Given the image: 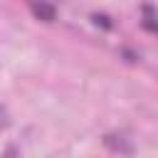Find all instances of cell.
<instances>
[{
    "label": "cell",
    "mask_w": 158,
    "mask_h": 158,
    "mask_svg": "<svg viewBox=\"0 0 158 158\" xmlns=\"http://www.w3.org/2000/svg\"><path fill=\"white\" fill-rule=\"evenodd\" d=\"M30 10H32L40 20H44V22H52V20H54V7L47 5V2H32Z\"/></svg>",
    "instance_id": "obj_1"
},
{
    "label": "cell",
    "mask_w": 158,
    "mask_h": 158,
    "mask_svg": "<svg viewBox=\"0 0 158 158\" xmlns=\"http://www.w3.org/2000/svg\"><path fill=\"white\" fill-rule=\"evenodd\" d=\"M94 22H96V25H99V22H101V25H104V27H111V22H109V20H106V17H104V15H94Z\"/></svg>",
    "instance_id": "obj_2"
},
{
    "label": "cell",
    "mask_w": 158,
    "mask_h": 158,
    "mask_svg": "<svg viewBox=\"0 0 158 158\" xmlns=\"http://www.w3.org/2000/svg\"><path fill=\"white\" fill-rule=\"evenodd\" d=\"M146 27L153 30V32H158V22H153V20H146Z\"/></svg>",
    "instance_id": "obj_3"
},
{
    "label": "cell",
    "mask_w": 158,
    "mask_h": 158,
    "mask_svg": "<svg viewBox=\"0 0 158 158\" xmlns=\"http://www.w3.org/2000/svg\"><path fill=\"white\" fill-rule=\"evenodd\" d=\"M5 158H15V148H7V153H5Z\"/></svg>",
    "instance_id": "obj_4"
},
{
    "label": "cell",
    "mask_w": 158,
    "mask_h": 158,
    "mask_svg": "<svg viewBox=\"0 0 158 158\" xmlns=\"http://www.w3.org/2000/svg\"><path fill=\"white\" fill-rule=\"evenodd\" d=\"M5 123H7V121H5V111L0 109V126H5Z\"/></svg>",
    "instance_id": "obj_5"
}]
</instances>
